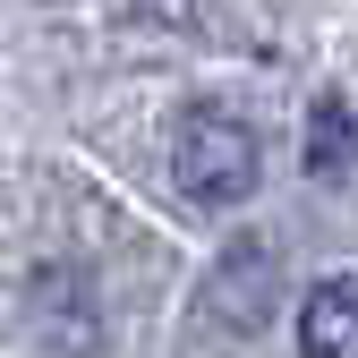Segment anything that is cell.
Returning a JSON list of instances; mask_svg holds the SVG:
<instances>
[{
  "instance_id": "cell-2",
  "label": "cell",
  "mask_w": 358,
  "mask_h": 358,
  "mask_svg": "<svg viewBox=\"0 0 358 358\" xmlns=\"http://www.w3.org/2000/svg\"><path fill=\"white\" fill-rule=\"evenodd\" d=\"M299 358H358V273H324L299 307Z\"/></svg>"
},
{
  "instance_id": "cell-1",
  "label": "cell",
  "mask_w": 358,
  "mask_h": 358,
  "mask_svg": "<svg viewBox=\"0 0 358 358\" xmlns=\"http://www.w3.org/2000/svg\"><path fill=\"white\" fill-rule=\"evenodd\" d=\"M171 179H179V196L205 205V213H231L256 196V179H264V145H256V128L239 111H222V103H188L171 128Z\"/></svg>"
},
{
  "instance_id": "cell-3",
  "label": "cell",
  "mask_w": 358,
  "mask_h": 358,
  "mask_svg": "<svg viewBox=\"0 0 358 358\" xmlns=\"http://www.w3.org/2000/svg\"><path fill=\"white\" fill-rule=\"evenodd\" d=\"M307 162H316V179H341L350 171V103L341 94L316 103V154H307Z\"/></svg>"
}]
</instances>
